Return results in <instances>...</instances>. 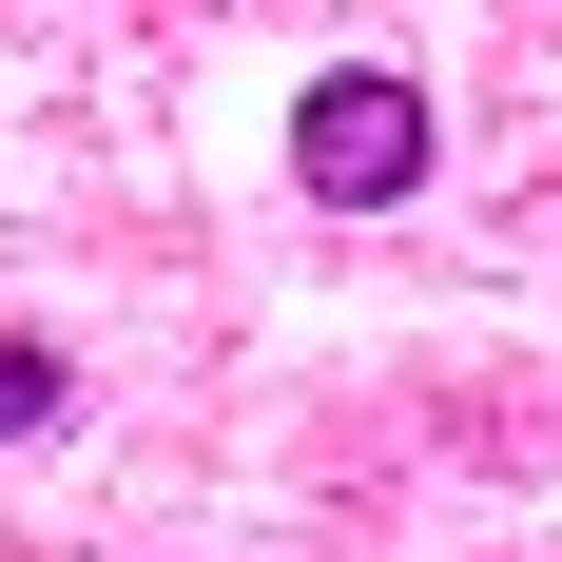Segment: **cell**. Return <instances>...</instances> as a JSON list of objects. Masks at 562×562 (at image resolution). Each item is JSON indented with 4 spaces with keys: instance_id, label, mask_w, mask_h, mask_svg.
I'll return each mask as SVG.
<instances>
[{
    "instance_id": "1",
    "label": "cell",
    "mask_w": 562,
    "mask_h": 562,
    "mask_svg": "<svg viewBox=\"0 0 562 562\" xmlns=\"http://www.w3.org/2000/svg\"><path fill=\"white\" fill-rule=\"evenodd\" d=\"M291 175H311L330 214H389V194H427V98H407L389 58L311 78V98H291Z\"/></svg>"
},
{
    "instance_id": "2",
    "label": "cell",
    "mask_w": 562,
    "mask_h": 562,
    "mask_svg": "<svg viewBox=\"0 0 562 562\" xmlns=\"http://www.w3.org/2000/svg\"><path fill=\"white\" fill-rule=\"evenodd\" d=\"M58 407H78V369H58V349H40V330H0V447H40Z\"/></svg>"
}]
</instances>
